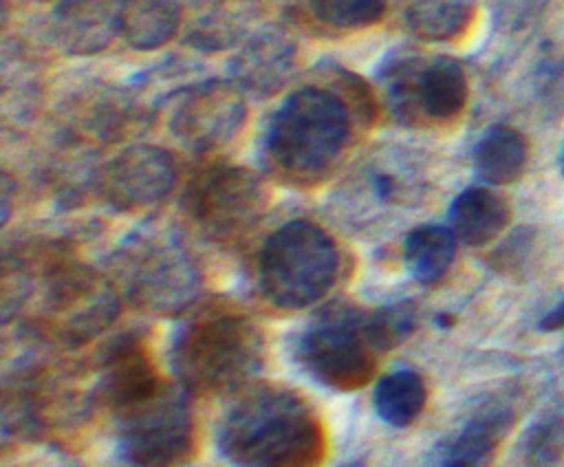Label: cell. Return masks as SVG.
Returning a JSON list of instances; mask_svg holds the SVG:
<instances>
[{
  "label": "cell",
  "mask_w": 564,
  "mask_h": 467,
  "mask_svg": "<svg viewBox=\"0 0 564 467\" xmlns=\"http://www.w3.org/2000/svg\"><path fill=\"white\" fill-rule=\"evenodd\" d=\"M218 449L234 467H317L324 434L295 392L262 385L229 408L218 427Z\"/></svg>",
  "instance_id": "6da1fadb"
},
{
  "label": "cell",
  "mask_w": 564,
  "mask_h": 467,
  "mask_svg": "<svg viewBox=\"0 0 564 467\" xmlns=\"http://www.w3.org/2000/svg\"><path fill=\"white\" fill-rule=\"evenodd\" d=\"M350 134L346 104L326 88L293 90L267 130L269 161L291 178L313 181L341 156Z\"/></svg>",
  "instance_id": "7a4b0ae2"
},
{
  "label": "cell",
  "mask_w": 564,
  "mask_h": 467,
  "mask_svg": "<svg viewBox=\"0 0 564 467\" xmlns=\"http://www.w3.org/2000/svg\"><path fill=\"white\" fill-rule=\"evenodd\" d=\"M172 366L192 392L231 390L260 366V335L238 313H203L174 335Z\"/></svg>",
  "instance_id": "3957f363"
},
{
  "label": "cell",
  "mask_w": 564,
  "mask_h": 467,
  "mask_svg": "<svg viewBox=\"0 0 564 467\" xmlns=\"http://www.w3.org/2000/svg\"><path fill=\"white\" fill-rule=\"evenodd\" d=\"M339 267L333 238L311 220L278 227L258 256V280L269 302L280 308H306L322 300Z\"/></svg>",
  "instance_id": "277c9868"
},
{
  "label": "cell",
  "mask_w": 564,
  "mask_h": 467,
  "mask_svg": "<svg viewBox=\"0 0 564 467\" xmlns=\"http://www.w3.org/2000/svg\"><path fill=\"white\" fill-rule=\"evenodd\" d=\"M379 352L370 313L346 304H333L315 315L295 344L302 368L335 390H357L368 383Z\"/></svg>",
  "instance_id": "5b68a950"
},
{
  "label": "cell",
  "mask_w": 564,
  "mask_h": 467,
  "mask_svg": "<svg viewBox=\"0 0 564 467\" xmlns=\"http://www.w3.org/2000/svg\"><path fill=\"white\" fill-rule=\"evenodd\" d=\"M194 425L187 397L174 385L121 412L119 456L132 467H172L192 452Z\"/></svg>",
  "instance_id": "8992f818"
},
{
  "label": "cell",
  "mask_w": 564,
  "mask_h": 467,
  "mask_svg": "<svg viewBox=\"0 0 564 467\" xmlns=\"http://www.w3.org/2000/svg\"><path fill=\"white\" fill-rule=\"evenodd\" d=\"M123 284L128 297L148 311L174 313L192 304L200 289V275L183 247L167 238H143L123 258Z\"/></svg>",
  "instance_id": "52a82bcc"
},
{
  "label": "cell",
  "mask_w": 564,
  "mask_h": 467,
  "mask_svg": "<svg viewBox=\"0 0 564 467\" xmlns=\"http://www.w3.org/2000/svg\"><path fill=\"white\" fill-rule=\"evenodd\" d=\"M187 209L209 234L236 236L262 214L264 189L242 167H212L189 185Z\"/></svg>",
  "instance_id": "ba28073f"
},
{
  "label": "cell",
  "mask_w": 564,
  "mask_h": 467,
  "mask_svg": "<svg viewBox=\"0 0 564 467\" xmlns=\"http://www.w3.org/2000/svg\"><path fill=\"white\" fill-rule=\"evenodd\" d=\"M247 117L242 88L236 82H205L189 88L172 115L174 137L196 152H209L236 137Z\"/></svg>",
  "instance_id": "9c48e42d"
},
{
  "label": "cell",
  "mask_w": 564,
  "mask_h": 467,
  "mask_svg": "<svg viewBox=\"0 0 564 467\" xmlns=\"http://www.w3.org/2000/svg\"><path fill=\"white\" fill-rule=\"evenodd\" d=\"M174 178L176 167L170 152L156 145H132L104 167L99 189L110 207L137 211L167 196Z\"/></svg>",
  "instance_id": "30bf717a"
},
{
  "label": "cell",
  "mask_w": 564,
  "mask_h": 467,
  "mask_svg": "<svg viewBox=\"0 0 564 467\" xmlns=\"http://www.w3.org/2000/svg\"><path fill=\"white\" fill-rule=\"evenodd\" d=\"M123 0H59L51 13L55 44L70 55H97L121 35Z\"/></svg>",
  "instance_id": "8fae6325"
},
{
  "label": "cell",
  "mask_w": 564,
  "mask_h": 467,
  "mask_svg": "<svg viewBox=\"0 0 564 467\" xmlns=\"http://www.w3.org/2000/svg\"><path fill=\"white\" fill-rule=\"evenodd\" d=\"M513 423L505 405H487L474 412L458 430L436 441L423 458V467H489L498 443Z\"/></svg>",
  "instance_id": "7c38bea8"
},
{
  "label": "cell",
  "mask_w": 564,
  "mask_h": 467,
  "mask_svg": "<svg viewBox=\"0 0 564 467\" xmlns=\"http://www.w3.org/2000/svg\"><path fill=\"white\" fill-rule=\"evenodd\" d=\"M408 99L427 119L447 121L460 115L467 104L469 86L463 66L452 57H432L416 68H405Z\"/></svg>",
  "instance_id": "4fadbf2b"
},
{
  "label": "cell",
  "mask_w": 564,
  "mask_h": 467,
  "mask_svg": "<svg viewBox=\"0 0 564 467\" xmlns=\"http://www.w3.org/2000/svg\"><path fill=\"white\" fill-rule=\"evenodd\" d=\"M295 46L280 29H262L251 35L231 62L234 82L242 90L271 95L293 73Z\"/></svg>",
  "instance_id": "5bb4252c"
},
{
  "label": "cell",
  "mask_w": 564,
  "mask_h": 467,
  "mask_svg": "<svg viewBox=\"0 0 564 467\" xmlns=\"http://www.w3.org/2000/svg\"><path fill=\"white\" fill-rule=\"evenodd\" d=\"M161 390L159 374L137 341L123 339L106 355L99 392L119 414Z\"/></svg>",
  "instance_id": "9a60e30c"
},
{
  "label": "cell",
  "mask_w": 564,
  "mask_h": 467,
  "mask_svg": "<svg viewBox=\"0 0 564 467\" xmlns=\"http://www.w3.org/2000/svg\"><path fill=\"white\" fill-rule=\"evenodd\" d=\"M507 200L487 187H467L449 207V229L458 242L482 247L498 238L509 222Z\"/></svg>",
  "instance_id": "2e32d148"
},
{
  "label": "cell",
  "mask_w": 564,
  "mask_h": 467,
  "mask_svg": "<svg viewBox=\"0 0 564 467\" xmlns=\"http://www.w3.org/2000/svg\"><path fill=\"white\" fill-rule=\"evenodd\" d=\"M181 0H123L121 37L137 51L165 46L178 31Z\"/></svg>",
  "instance_id": "e0dca14e"
},
{
  "label": "cell",
  "mask_w": 564,
  "mask_h": 467,
  "mask_svg": "<svg viewBox=\"0 0 564 467\" xmlns=\"http://www.w3.org/2000/svg\"><path fill=\"white\" fill-rule=\"evenodd\" d=\"M527 141L509 126L489 128L474 150L476 174L489 185L513 183L527 163Z\"/></svg>",
  "instance_id": "ac0fdd59"
},
{
  "label": "cell",
  "mask_w": 564,
  "mask_h": 467,
  "mask_svg": "<svg viewBox=\"0 0 564 467\" xmlns=\"http://www.w3.org/2000/svg\"><path fill=\"white\" fill-rule=\"evenodd\" d=\"M476 7L478 0H408L405 24L425 42H449L469 29Z\"/></svg>",
  "instance_id": "d6986e66"
},
{
  "label": "cell",
  "mask_w": 564,
  "mask_h": 467,
  "mask_svg": "<svg viewBox=\"0 0 564 467\" xmlns=\"http://www.w3.org/2000/svg\"><path fill=\"white\" fill-rule=\"evenodd\" d=\"M454 253L456 236L443 225H419L403 240L405 269L421 284L441 280L447 273Z\"/></svg>",
  "instance_id": "ffe728a7"
},
{
  "label": "cell",
  "mask_w": 564,
  "mask_h": 467,
  "mask_svg": "<svg viewBox=\"0 0 564 467\" xmlns=\"http://www.w3.org/2000/svg\"><path fill=\"white\" fill-rule=\"evenodd\" d=\"M427 390L414 370H394L375 388V410L392 427H408L425 408Z\"/></svg>",
  "instance_id": "44dd1931"
},
{
  "label": "cell",
  "mask_w": 564,
  "mask_h": 467,
  "mask_svg": "<svg viewBox=\"0 0 564 467\" xmlns=\"http://www.w3.org/2000/svg\"><path fill=\"white\" fill-rule=\"evenodd\" d=\"M317 20L335 29H364L381 20L388 0H308Z\"/></svg>",
  "instance_id": "7402d4cb"
},
{
  "label": "cell",
  "mask_w": 564,
  "mask_h": 467,
  "mask_svg": "<svg viewBox=\"0 0 564 467\" xmlns=\"http://www.w3.org/2000/svg\"><path fill=\"white\" fill-rule=\"evenodd\" d=\"M414 328V308L410 304H394L370 313V330L381 350L397 346Z\"/></svg>",
  "instance_id": "603a6c76"
},
{
  "label": "cell",
  "mask_w": 564,
  "mask_h": 467,
  "mask_svg": "<svg viewBox=\"0 0 564 467\" xmlns=\"http://www.w3.org/2000/svg\"><path fill=\"white\" fill-rule=\"evenodd\" d=\"M544 326L546 328H560L564 326V304L560 308H555L546 319H544Z\"/></svg>",
  "instance_id": "cb8c5ba5"
},
{
  "label": "cell",
  "mask_w": 564,
  "mask_h": 467,
  "mask_svg": "<svg viewBox=\"0 0 564 467\" xmlns=\"http://www.w3.org/2000/svg\"><path fill=\"white\" fill-rule=\"evenodd\" d=\"M562 170H564V154H562Z\"/></svg>",
  "instance_id": "d4e9b609"
}]
</instances>
